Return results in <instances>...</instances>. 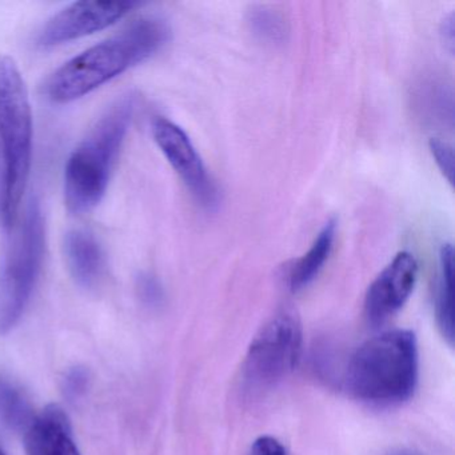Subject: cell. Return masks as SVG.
I'll return each instance as SVG.
<instances>
[{"instance_id":"6","label":"cell","mask_w":455,"mask_h":455,"mask_svg":"<svg viewBox=\"0 0 455 455\" xmlns=\"http://www.w3.org/2000/svg\"><path fill=\"white\" fill-rule=\"evenodd\" d=\"M303 331L292 307H282L260 327L242 366V383L250 394L271 390L291 374L302 353Z\"/></svg>"},{"instance_id":"15","label":"cell","mask_w":455,"mask_h":455,"mask_svg":"<svg viewBox=\"0 0 455 455\" xmlns=\"http://www.w3.org/2000/svg\"><path fill=\"white\" fill-rule=\"evenodd\" d=\"M249 25L252 33L270 44H281L286 42L289 36V28L286 20L281 14L267 9V7H255L249 12Z\"/></svg>"},{"instance_id":"2","label":"cell","mask_w":455,"mask_h":455,"mask_svg":"<svg viewBox=\"0 0 455 455\" xmlns=\"http://www.w3.org/2000/svg\"><path fill=\"white\" fill-rule=\"evenodd\" d=\"M34 119L28 84L14 58L0 55V226L12 231L30 180Z\"/></svg>"},{"instance_id":"9","label":"cell","mask_w":455,"mask_h":455,"mask_svg":"<svg viewBox=\"0 0 455 455\" xmlns=\"http://www.w3.org/2000/svg\"><path fill=\"white\" fill-rule=\"evenodd\" d=\"M418 278L414 255L399 252L370 284L364 298V314L372 326L385 323L407 302Z\"/></svg>"},{"instance_id":"10","label":"cell","mask_w":455,"mask_h":455,"mask_svg":"<svg viewBox=\"0 0 455 455\" xmlns=\"http://www.w3.org/2000/svg\"><path fill=\"white\" fill-rule=\"evenodd\" d=\"M25 447L28 455H81L68 415L55 404L36 415L25 431Z\"/></svg>"},{"instance_id":"12","label":"cell","mask_w":455,"mask_h":455,"mask_svg":"<svg viewBox=\"0 0 455 455\" xmlns=\"http://www.w3.org/2000/svg\"><path fill=\"white\" fill-rule=\"evenodd\" d=\"M337 220H331L323 226L310 250L295 260L289 271V286L291 291H299L311 283L331 254L335 241Z\"/></svg>"},{"instance_id":"16","label":"cell","mask_w":455,"mask_h":455,"mask_svg":"<svg viewBox=\"0 0 455 455\" xmlns=\"http://www.w3.org/2000/svg\"><path fill=\"white\" fill-rule=\"evenodd\" d=\"M137 291L140 300L148 307H158L164 302V287L153 274L142 273L138 276Z\"/></svg>"},{"instance_id":"18","label":"cell","mask_w":455,"mask_h":455,"mask_svg":"<svg viewBox=\"0 0 455 455\" xmlns=\"http://www.w3.org/2000/svg\"><path fill=\"white\" fill-rule=\"evenodd\" d=\"M90 385V375L84 367H74L63 379V393L70 401L81 398Z\"/></svg>"},{"instance_id":"20","label":"cell","mask_w":455,"mask_h":455,"mask_svg":"<svg viewBox=\"0 0 455 455\" xmlns=\"http://www.w3.org/2000/svg\"><path fill=\"white\" fill-rule=\"evenodd\" d=\"M454 14L451 12V14L443 20V23H442L441 28L442 41L444 42V44H446L447 49H449L451 54L454 52Z\"/></svg>"},{"instance_id":"22","label":"cell","mask_w":455,"mask_h":455,"mask_svg":"<svg viewBox=\"0 0 455 455\" xmlns=\"http://www.w3.org/2000/svg\"><path fill=\"white\" fill-rule=\"evenodd\" d=\"M0 455H7L6 452L4 451V450L0 449Z\"/></svg>"},{"instance_id":"1","label":"cell","mask_w":455,"mask_h":455,"mask_svg":"<svg viewBox=\"0 0 455 455\" xmlns=\"http://www.w3.org/2000/svg\"><path fill=\"white\" fill-rule=\"evenodd\" d=\"M172 39V28L159 17L134 20L116 36L84 50L60 66L44 84L55 105L76 102L161 52Z\"/></svg>"},{"instance_id":"19","label":"cell","mask_w":455,"mask_h":455,"mask_svg":"<svg viewBox=\"0 0 455 455\" xmlns=\"http://www.w3.org/2000/svg\"><path fill=\"white\" fill-rule=\"evenodd\" d=\"M249 455H287L283 444L274 436H259L252 443Z\"/></svg>"},{"instance_id":"17","label":"cell","mask_w":455,"mask_h":455,"mask_svg":"<svg viewBox=\"0 0 455 455\" xmlns=\"http://www.w3.org/2000/svg\"><path fill=\"white\" fill-rule=\"evenodd\" d=\"M430 151L442 174L446 178L447 182L452 185V180H454V153H452L451 146L443 142V140H438V138H433L430 140Z\"/></svg>"},{"instance_id":"13","label":"cell","mask_w":455,"mask_h":455,"mask_svg":"<svg viewBox=\"0 0 455 455\" xmlns=\"http://www.w3.org/2000/svg\"><path fill=\"white\" fill-rule=\"evenodd\" d=\"M452 246L443 244L439 254V279L436 290V321L450 346L454 343V307H452Z\"/></svg>"},{"instance_id":"8","label":"cell","mask_w":455,"mask_h":455,"mask_svg":"<svg viewBox=\"0 0 455 455\" xmlns=\"http://www.w3.org/2000/svg\"><path fill=\"white\" fill-rule=\"evenodd\" d=\"M151 132L159 150L180 175L191 196L201 206L215 209L220 194L185 130L164 116H156L151 124Z\"/></svg>"},{"instance_id":"14","label":"cell","mask_w":455,"mask_h":455,"mask_svg":"<svg viewBox=\"0 0 455 455\" xmlns=\"http://www.w3.org/2000/svg\"><path fill=\"white\" fill-rule=\"evenodd\" d=\"M34 418L25 394L12 380L0 377V419L14 430L26 431Z\"/></svg>"},{"instance_id":"3","label":"cell","mask_w":455,"mask_h":455,"mask_svg":"<svg viewBox=\"0 0 455 455\" xmlns=\"http://www.w3.org/2000/svg\"><path fill=\"white\" fill-rule=\"evenodd\" d=\"M134 110L132 95L118 98L68 156L63 177V196L71 214H87L105 198L111 174L132 126Z\"/></svg>"},{"instance_id":"21","label":"cell","mask_w":455,"mask_h":455,"mask_svg":"<svg viewBox=\"0 0 455 455\" xmlns=\"http://www.w3.org/2000/svg\"><path fill=\"white\" fill-rule=\"evenodd\" d=\"M390 455H419V454H417V452H412V451H398V452H394V454H390Z\"/></svg>"},{"instance_id":"7","label":"cell","mask_w":455,"mask_h":455,"mask_svg":"<svg viewBox=\"0 0 455 455\" xmlns=\"http://www.w3.org/2000/svg\"><path fill=\"white\" fill-rule=\"evenodd\" d=\"M140 2H76L52 15L36 36L42 49H52L94 36L116 25L140 7Z\"/></svg>"},{"instance_id":"11","label":"cell","mask_w":455,"mask_h":455,"mask_svg":"<svg viewBox=\"0 0 455 455\" xmlns=\"http://www.w3.org/2000/svg\"><path fill=\"white\" fill-rule=\"evenodd\" d=\"M68 271L78 286L95 289L106 273V254L94 234L84 228H74L63 242Z\"/></svg>"},{"instance_id":"5","label":"cell","mask_w":455,"mask_h":455,"mask_svg":"<svg viewBox=\"0 0 455 455\" xmlns=\"http://www.w3.org/2000/svg\"><path fill=\"white\" fill-rule=\"evenodd\" d=\"M0 260V335L17 327L30 303L46 254L41 202L31 198Z\"/></svg>"},{"instance_id":"4","label":"cell","mask_w":455,"mask_h":455,"mask_svg":"<svg viewBox=\"0 0 455 455\" xmlns=\"http://www.w3.org/2000/svg\"><path fill=\"white\" fill-rule=\"evenodd\" d=\"M345 379L354 396L370 403H401L409 399L418 382L414 332L393 330L366 340L351 356Z\"/></svg>"}]
</instances>
